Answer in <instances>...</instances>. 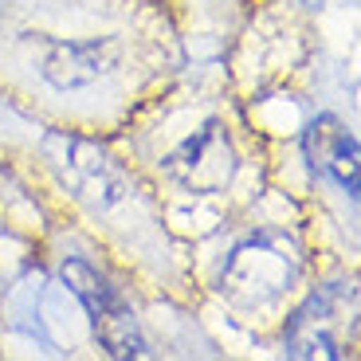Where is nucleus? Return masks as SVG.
<instances>
[{"instance_id": "f03ea898", "label": "nucleus", "mask_w": 361, "mask_h": 361, "mask_svg": "<svg viewBox=\"0 0 361 361\" xmlns=\"http://www.w3.org/2000/svg\"><path fill=\"white\" fill-rule=\"evenodd\" d=\"M283 345H287V357L298 361L350 357L357 345V290H353V283H330V287L314 290L290 314Z\"/></svg>"}, {"instance_id": "20e7f679", "label": "nucleus", "mask_w": 361, "mask_h": 361, "mask_svg": "<svg viewBox=\"0 0 361 361\" xmlns=\"http://www.w3.org/2000/svg\"><path fill=\"white\" fill-rule=\"evenodd\" d=\"M165 169H169V177L177 180L180 189L212 197V192H224L232 185L235 169H240V157H235V145L228 137V130L220 122H208V126L192 130L173 149Z\"/></svg>"}, {"instance_id": "423d86ee", "label": "nucleus", "mask_w": 361, "mask_h": 361, "mask_svg": "<svg viewBox=\"0 0 361 361\" xmlns=\"http://www.w3.org/2000/svg\"><path fill=\"white\" fill-rule=\"evenodd\" d=\"M302 149H307V161L314 165V173L330 177L334 185H342L350 197H357L361 189V149L357 137L345 122H338L334 114L314 118L302 134Z\"/></svg>"}, {"instance_id": "f257e3e1", "label": "nucleus", "mask_w": 361, "mask_h": 361, "mask_svg": "<svg viewBox=\"0 0 361 361\" xmlns=\"http://www.w3.org/2000/svg\"><path fill=\"white\" fill-rule=\"evenodd\" d=\"M302 275V255L287 232H255L228 252L220 267V295L240 310L279 302Z\"/></svg>"}, {"instance_id": "39448f33", "label": "nucleus", "mask_w": 361, "mask_h": 361, "mask_svg": "<svg viewBox=\"0 0 361 361\" xmlns=\"http://www.w3.org/2000/svg\"><path fill=\"white\" fill-rule=\"evenodd\" d=\"M47 149H51V165L59 169V177L79 192L90 204H114L122 197V177L118 169L106 161L102 149L79 142V137H47Z\"/></svg>"}, {"instance_id": "0eeeda50", "label": "nucleus", "mask_w": 361, "mask_h": 361, "mask_svg": "<svg viewBox=\"0 0 361 361\" xmlns=\"http://www.w3.org/2000/svg\"><path fill=\"white\" fill-rule=\"evenodd\" d=\"M114 44L106 39H71V44H55L44 55V79L59 90H75V87H90L102 75L114 71Z\"/></svg>"}, {"instance_id": "7ed1b4c3", "label": "nucleus", "mask_w": 361, "mask_h": 361, "mask_svg": "<svg viewBox=\"0 0 361 361\" xmlns=\"http://www.w3.org/2000/svg\"><path fill=\"white\" fill-rule=\"evenodd\" d=\"M59 279H63L67 290L82 302V310L90 314V330H94L99 345L110 357H154V350L145 342L134 310L122 302V295H118L90 263L67 259L63 267H59Z\"/></svg>"}]
</instances>
